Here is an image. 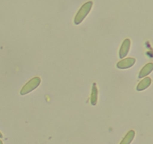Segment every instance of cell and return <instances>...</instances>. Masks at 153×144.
Instances as JSON below:
<instances>
[{"mask_svg":"<svg viewBox=\"0 0 153 144\" xmlns=\"http://www.w3.org/2000/svg\"><path fill=\"white\" fill-rule=\"evenodd\" d=\"M93 6V2L89 1L88 2L85 3L81 7V8L79 9V10L78 11L77 14L76 15L74 18V23L76 25H79L82 21L84 20L85 17H86L87 15L89 14V12L91 11V8H92Z\"/></svg>","mask_w":153,"mask_h":144,"instance_id":"obj_1","label":"cell"},{"mask_svg":"<svg viewBox=\"0 0 153 144\" xmlns=\"http://www.w3.org/2000/svg\"><path fill=\"white\" fill-rule=\"evenodd\" d=\"M40 78L39 76H36V77L32 78L31 80L28 81L26 84L23 86V88L21 89L20 91V94L24 95V94H26L28 93L31 92L33 90L35 89L40 83Z\"/></svg>","mask_w":153,"mask_h":144,"instance_id":"obj_2","label":"cell"},{"mask_svg":"<svg viewBox=\"0 0 153 144\" xmlns=\"http://www.w3.org/2000/svg\"><path fill=\"white\" fill-rule=\"evenodd\" d=\"M136 59L134 58H127L126 59L121 60L120 62L117 64V67L120 69H126L131 68L134 65L135 63Z\"/></svg>","mask_w":153,"mask_h":144,"instance_id":"obj_3","label":"cell"},{"mask_svg":"<svg viewBox=\"0 0 153 144\" xmlns=\"http://www.w3.org/2000/svg\"><path fill=\"white\" fill-rule=\"evenodd\" d=\"M130 46H131V40L130 39H126L122 44L120 50V58H123L124 57L126 56L128 54V51H129Z\"/></svg>","mask_w":153,"mask_h":144,"instance_id":"obj_4","label":"cell"},{"mask_svg":"<svg viewBox=\"0 0 153 144\" xmlns=\"http://www.w3.org/2000/svg\"><path fill=\"white\" fill-rule=\"evenodd\" d=\"M152 70H153V64L152 62L148 63V64H146V65L143 68V69L140 70V74H139L138 75V77L143 78L144 77V76H147L148 74H149L152 72Z\"/></svg>","mask_w":153,"mask_h":144,"instance_id":"obj_5","label":"cell"},{"mask_svg":"<svg viewBox=\"0 0 153 144\" xmlns=\"http://www.w3.org/2000/svg\"><path fill=\"white\" fill-rule=\"evenodd\" d=\"M151 82H152V80H151L150 77H148L147 76V77L144 78L138 83L137 86V91H143V90L146 89V88H147L150 86Z\"/></svg>","mask_w":153,"mask_h":144,"instance_id":"obj_6","label":"cell"},{"mask_svg":"<svg viewBox=\"0 0 153 144\" xmlns=\"http://www.w3.org/2000/svg\"><path fill=\"white\" fill-rule=\"evenodd\" d=\"M97 100H98V89L97 87V83L94 82L92 86V92H91V102L93 106H95L97 104Z\"/></svg>","mask_w":153,"mask_h":144,"instance_id":"obj_7","label":"cell"},{"mask_svg":"<svg viewBox=\"0 0 153 144\" xmlns=\"http://www.w3.org/2000/svg\"><path fill=\"white\" fill-rule=\"evenodd\" d=\"M134 136H135V131L133 130H129L126 134V135L124 136V138L122 140L120 144H130L134 138Z\"/></svg>","mask_w":153,"mask_h":144,"instance_id":"obj_8","label":"cell"},{"mask_svg":"<svg viewBox=\"0 0 153 144\" xmlns=\"http://www.w3.org/2000/svg\"><path fill=\"white\" fill-rule=\"evenodd\" d=\"M3 137V135H2V134L1 133V132H0V138H2Z\"/></svg>","mask_w":153,"mask_h":144,"instance_id":"obj_9","label":"cell"},{"mask_svg":"<svg viewBox=\"0 0 153 144\" xmlns=\"http://www.w3.org/2000/svg\"><path fill=\"white\" fill-rule=\"evenodd\" d=\"M0 144H3L2 141H1V140H0Z\"/></svg>","mask_w":153,"mask_h":144,"instance_id":"obj_10","label":"cell"}]
</instances>
